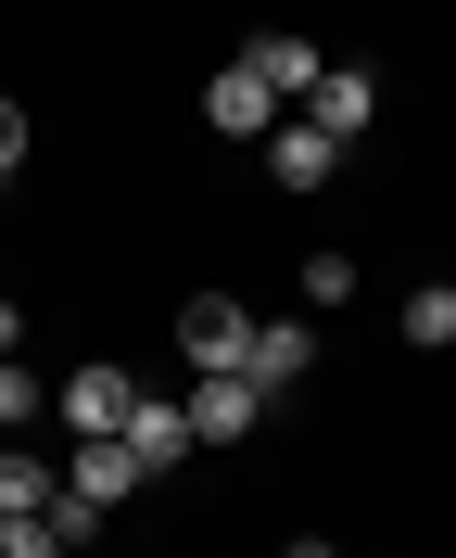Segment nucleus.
Wrapping results in <instances>:
<instances>
[{"label": "nucleus", "instance_id": "f257e3e1", "mask_svg": "<svg viewBox=\"0 0 456 558\" xmlns=\"http://www.w3.org/2000/svg\"><path fill=\"white\" fill-rule=\"evenodd\" d=\"M381 114V76L368 64H317V89H305V128L330 140V153H355V128Z\"/></svg>", "mask_w": 456, "mask_h": 558}, {"label": "nucleus", "instance_id": "f03ea898", "mask_svg": "<svg viewBox=\"0 0 456 558\" xmlns=\"http://www.w3.org/2000/svg\"><path fill=\"white\" fill-rule=\"evenodd\" d=\"M242 330H254V317L229 305V292H190V305H177V355H190L204 381H229V368H242Z\"/></svg>", "mask_w": 456, "mask_h": 558}, {"label": "nucleus", "instance_id": "7ed1b4c3", "mask_svg": "<svg viewBox=\"0 0 456 558\" xmlns=\"http://www.w3.org/2000/svg\"><path fill=\"white\" fill-rule=\"evenodd\" d=\"M305 368H317V330H305V317H254V330H242V368H229V381L280 393V381H305Z\"/></svg>", "mask_w": 456, "mask_h": 558}, {"label": "nucleus", "instance_id": "20e7f679", "mask_svg": "<svg viewBox=\"0 0 456 558\" xmlns=\"http://www.w3.org/2000/svg\"><path fill=\"white\" fill-rule=\"evenodd\" d=\"M127 407H140V381H127V368H76V381L51 393V418H64L76 445H102V432H127Z\"/></svg>", "mask_w": 456, "mask_h": 558}, {"label": "nucleus", "instance_id": "39448f33", "mask_svg": "<svg viewBox=\"0 0 456 558\" xmlns=\"http://www.w3.org/2000/svg\"><path fill=\"white\" fill-rule=\"evenodd\" d=\"M140 483H152V470H140L127 445H114V432H102V445H76V457H64V495L89 508V521H102V508H127Z\"/></svg>", "mask_w": 456, "mask_h": 558}, {"label": "nucleus", "instance_id": "423d86ee", "mask_svg": "<svg viewBox=\"0 0 456 558\" xmlns=\"http://www.w3.org/2000/svg\"><path fill=\"white\" fill-rule=\"evenodd\" d=\"M177 418H190V445H242L254 418H267V393H254V381H190Z\"/></svg>", "mask_w": 456, "mask_h": 558}, {"label": "nucleus", "instance_id": "0eeeda50", "mask_svg": "<svg viewBox=\"0 0 456 558\" xmlns=\"http://www.w3.org/2000/svg\"><path fill=\"white\" fill-rule=\"evenodd\" d=\"M114 445H127V457H140V470H152V483H165V470H177V457H190V418H177V393H140V407H127V432H114Z\"/></svg>", "mask_w": 456, "mask_h": 558}, {"label": "nucleus", "instance_id": "6e6552de", "mask_svg": "<svg viewBox=\"0 0 456 558\" xmlns=\"http://www.w3.org/2000/svg\"><path fill=\"white\" fill-rule=\"evenodd\" d=\"M242 76H254V89H267V102H305V89H317V51H305V38H292V26H267V38H254V51H242Z\"/></svg>", "mask_w": 456, "mask_h": 558}, {"label": "nucleus", "instance_id": "1a4fd4ad", "mask_svg": "<svg viewBox=\"0 0 456 558\" xmlns=\"http://www.w3.org/2000/svg\"><path fill=\"white\" fill-rule=\"evenodd\" d=\"M51 495H64V470H51V457H38V445H0V521H38Z\"/></svg>", "mask_w": 456, "mask_h": 558}, {"label": "nucleus", "instance_id": "9d476101", "mask_svg": "<svg viewBox=\"0 0 456 558\" xmlns=\"http://www.w3.org/2000/svg\"><path fill=\"white\" fill-rule=\"evenodd\" d=\"M204 128H229V140H267V128H280V102H267V89H254V76L229 64V76L204 89Z\"/></svg>", "mask_w": 456, "mask_h": 558}, {"label": "nucleus", "instance_id": "9b49d317", "mask_svg": "<svg viewBox=\"0 0 456 558\" xmlns=\"http://www.w3.org/2000/svg\"><path fill=\"white\" fill-rule=\"evenodd\" d=\"M267 166H280V191H317V178L343 166V153H330V140H317L305 114H280V128H267Z\"/></svg>", "mask_w": 456, "mask_h": 558}, {"label": "nucleus", "instance_id": "f8f14e48", "mask_svg": "<svg viewBox=\"0 0 456 558\" xmlns=\"http://www.w3.org/2000/svg\"><path fill=\"white\" fill-rule=\"evenodd\" d=\"M406 343H419V355L456 343V279H419V292H406Z\"/></svg>", "mask_w": 456, "mask_h": 558}, {"label": "nucleus", "instance_id": "ddd939ff", "mask_svg": "<svg viewBox=\"0 0 456 558\" xmlns=\"http://www.w3.org/2000/svg\"><path fill=\"white\" fill-rule=\"evenodd\" d=\"M26 418H51V381H38L26 355H0V432H26Z\"/></svg>", "mask_w": 456, "mask_h": 558}, {"label": "nucleus", "instance_id": "4468645a", "mask_svg": "<svg viewBox=\"0 0 456 558\" xmlns=\"http://www.w3.org/2000/svg\"><path fill=\"white\" fill-rule=\"evenodd\" d=\"M305 305H355V254H317V267H305Z\"/></svg>", "mask_w": 456, "mask_h": 558}, {"label": "nucleus", "instance_id": "2eb2a0df", "mask_svg": "<svg viewBox=\"0 0 456 558\" xmlns=\"http://www.w3.org/2000/svg\"><path fill=\"white\" fill-rule=\"evenodd\" d=\"M0 558H64V533L51 521H0Z\"/></svg>", "mask_w": 456, "mask_h": 558}, {"label": "nucleus", "instance_id": "dca6fc26", "mask_svg": "<svg viewBox=\"0 0 456 558\" xmlns=\"http://www.w3.org/2000/svg\"><path fill=\"white\" fill-rule=\"evenodd\" d=\"M26 166V102H13V89H0V178Z\"/></svg>", "mask_w": 456, "mask_h": 558}, {"label": "nucleus", "instance_id": "f3484780", "mask_svg": "<svg viewBox=\"0 0 456 558\" xmlns=\"http://www.w3.org/2000/svg\"><path fill=\"white\" fill-rule=\"evenodd\" d=\"M292 558H343V546H330V533H292Z\"/></svg>", "mask_w": 456, "mask_h": 558}, {"label": "nucleus", "instance_id": "a211bd4d", "mask_svg": "<svg viewBox=\"0 0 456 558\" xmlns=\"http://www.w3.org/2000/svg\"><path fill=\"white\" fill-rule=\"evenodd\" d=\"M13 343H26V317H13V305H0V355H13Z\"/></svg>", "mask_w": 456, "mask_h": 558}, {"label": "nucleus", "instance_id": "6ab92c4d", "mask_svg": "<svg viewBox=\"0 0 456 558\" xmlns=\"http://www.w3.org/2000/svg\"><path fill=\"white\" fill-rule=\"evenodd\" d=\"M0 445H13V432H0Z\"/></svg>", "mask_w": 456, "mask_h": 558}]
</instances>
